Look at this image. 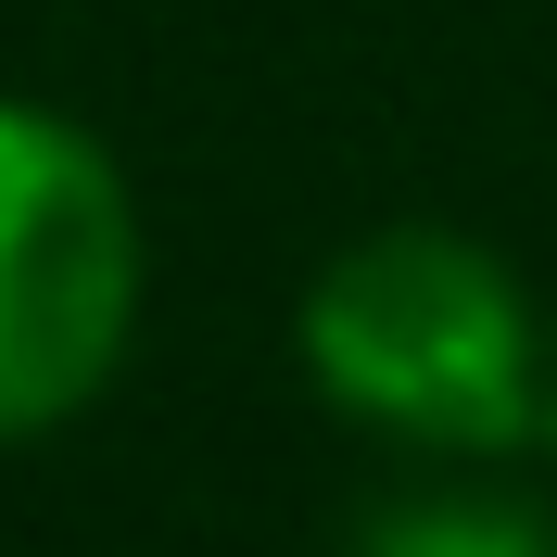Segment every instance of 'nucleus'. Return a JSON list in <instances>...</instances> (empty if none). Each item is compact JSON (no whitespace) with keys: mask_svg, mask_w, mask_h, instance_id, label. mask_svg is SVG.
I'll use <instances>...</instances> for the list:
<instances>
[{"mask_svg":"<svg viewBox=\"0 0 557 557\" xmlns=\"http://www.w3.org/2000/svg\"><path fill=\"white\" fill-rule=\"evenodd\" d=\"M305 381L330 418L381 431L406 456L482 469V456L532 444L557 406V343L545 305L520 292V267L444 215H393L368 242H343L305 278Z\"/></svg>","mask_w":557,"mask_h":557,"instance_id":"f257e3e1","label":"nucleus"},{"mask_svg":"<svg viewBox=\"0 0 557 557\" xmlns=\"http://www.w3.org/2000/svg\"><path fill=\"white\" fill-rule=\"evenodd\" d=\"M139 190L76 114L0 89V444H38L114 393L139 343Z\"/></svg>","mask_w":557,"mask_h":557,"instance_id":"f03ea898","label":"nucleus"},{"mask_svg":"<svg viewBox=\"0 0 557 557\" xmlns=\"http://www.w3.org/2000/svg\"><path fill=\"white\" fill-rule=\"evenodd\" d=\"M368 557H557V520L494 482H418L368 520Z\"/></svg>","mask_w":557,"mask_h":557,"instance_id":"7ed1b4c3","label":"nucleus"}]
</instances>
